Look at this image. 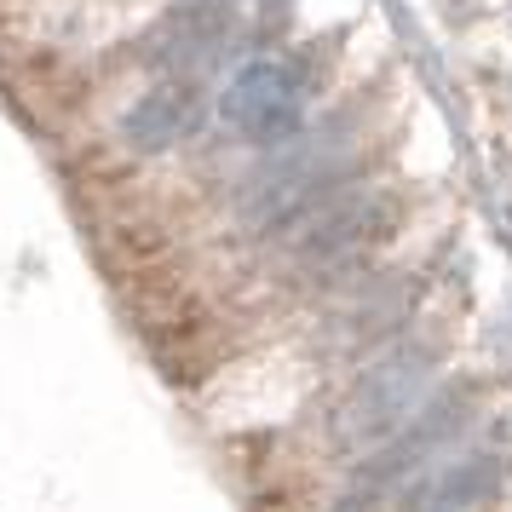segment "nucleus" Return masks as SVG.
Listing matches in <instances>:
<instances>
[{"label":"nucleus","instance_id":"nucleus-1","mask_svg":"<svg viewBox=\"0 0 512 512\" xmlns=\"http://www.w3.org/2000/svg\"><path fill=\"white\" fill-rule=\"evenodd\" d=\"M346 162H351V133H340L334 121L328 127H311L300 139H288L248 179V190H242V219L254 231L305 225L311 213H323L334 202V185H340Z\"/></svg>","mask_w":512,"mask_h":512},{"label":"nucleus","instance_id":"nucleus-2","mask_svg":"<svg viewBox=\"0 0 512 512\" xmlns=\"http://www.w3.org/2000/svg\"><path fill=\"white\" fill-rule=\"evenodd\" d=\"M432 374H438V363L415 340L380 351L340 409V443L346 449H380V443L403 438L409 420L432 403Z\"/></svg>","mask_w":512,"mask_h":512},{"label":"nucleus","instance_id":"nucleus-3","mask_svg":"<svg viewBox=\"0 0 512 512\" xmlns=\"http://www.w3.org/2000/svg\"><path fill=\"white\" fill-rule=\"evenodd\" d=\"M219 121L248 144H288L305 121V81L282 58H248L219 87Z\"/></svg>","mask_w":512,"mask_h":512},{"label":"nucleus","instance_id":"nucleus-4","mask_svg":"<svg viewBox=\"0 0 512 512\" xmlns=\"http://www.w3.org/2000/svg\"><path fill=\"white\" fill-rule=\"evenodd\" d=\"M507 461L495 449H449L403 484V512H478L501 489Z\"/></svg>","mask_w":512,"mask_h":512},{"label":"nucleus","instance_id":"nucleus-5","mask_svg":"<svg viewBox=\"0 0 512 512\" xmlns=\"http://www.w3.org/2000/svg\"><path fill=\"white\" fill-rule=\"evenodd\" d=\"M196 121H202L196 87H190V81H162V87H150V93L127 110L121 133H127V144H139V150H167V144L190 139Z\"/></svg>","mask_w":512,"mask_h":512},{"label":"nucleus","instance_id":"nucleus-6","mask_svg":"<svg viewBox=\"0 0 512 512\" xmlns=\"http://www.w3.org/2000/svg\"><path fill=\"white\" fill-rule=\"evenodd\" d=\"M380 219H386V202H380V196H334L323 213H311L300 225V254H311V259L351 254V248H363L369 236L386 231Z\"/></svg>","mask_w":512,"mask_h":512}]
</instances>
